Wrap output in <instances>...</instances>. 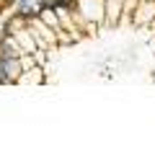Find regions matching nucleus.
Masks as SVG:
<instances>
[{
    "label": "nucleus",
    "instance_id": "nucleus-1",
    "mask_svg": "<svg viewBox=\"0 0 155 155\" xmlns=\"http://www.w3.org/2000/svg\"><path fill=\"white\" fill-rule=\"evenodd\" d=\"M13 3H16V0H0V16H3V13H5L8 8L13 5Z\"/></svg>",
    "mask_w": 155,
    "mask_h": 155
}]
</instances>
